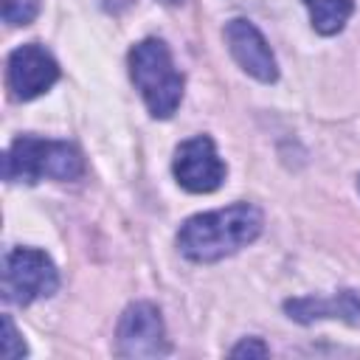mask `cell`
Here are the masks:
<instances>
[{
	"label": "cell",
	"mask_w": 360,
	"mask_h": 360,
	"mask_svg": "<svg viewBox=\"0 0 360 360\" xmlns=\"http://www.w3.org/2000/svg\"><path fill=\"white\" fill-rule=\"evenodd\" d=\"M169 352L163 318L155 304H129L118 321V354L121 357H160Z\"/></svg>",
	"instance_id": "obj_5"
},
{
	"label": "cell",
	"mask_w": 360,
	"mask_h": 360,
	"mask_svg": "<svg viewBox=\"0 0 360 360\" xmlns=\"http://www.w3.org/2000/svg\"><path fill=\"white\" fill-rule=\"evenodd\" d=\"M84 174V160L76 146L65 141H45L34 135H20L3 155V177L8 183H37V180H76Z\"/></svg>",
	"instance_id": "obj_2"
},
{
	"label": "cell",
	"mask_w": 360,
	"mask_h": 360,
	"mask_svg": "<svg viewBox=\"0 0 360 360\" xmlns=\"http://www.w3.org/2000/svg\"><path fill=\"white\" fill-rule=\"evenodd\" d=\"M174 177L186 191H194V194H208L222 186L225 163L219 160L214 141L208 135H194L177 146Z\"/></svg>",
	"instance_id": "obj_6"
},
{
	"label": "cell",
	"mask_w": 360,
	"mask_h": 360,
	"mask_svg": "<svg viewBox=\"0 0 360 360\" xmlns=\"http://www.w3.org/2000/svg\"><path fill=\"white\" fill-rule=\"evenodd\" d=\"M56 79H59V65L45 48L31 42V45H20L17 51H11L6 82L17 101L42 96Z\"/></svg>",
	"instance_id": "obj_7"
},
{
	"label": "cell",
	"mask_w": 360,
	"mask_h": 360,
	"mask_svg": "<svg viewBox=\"0 0 360 360\" xmlns=\"http://www.w3.org/2000/svg\"><path fill=\"white\" fill-rule=\"evenodd\" d=\"M290 318L309 323L315 318H340L346 323H360V298L352 290H343L329 298H295L284 304Z\"/></svg>",
	"instance_id": "obj_9"
},
{
	"label": "cell",
	"mask_w": 360,
	"mask_h": 360,
	"mask_svg": "<svg viewBox=\"0 0 360 360\" xmlns=\"http://www.w3.org/2000/svg\"><path fill=\"white\" fill-rule=\"evenodd\" d=\"M160 3H166V6H180L183 0H160Z\"/></svg>",
	"instance_id": "obj_14"
},
{
	"label": "cell",
	"mask_w": 360,
	"mask_h": 360,
	"mask_svg": "<svg viewBox=\"0 0 360 360\" xmlns=\"http://www.w3.org/2000/svg\"><path fill=\"white\" fill-rule=\"evenodd\" d=\"M231 354H233V357H264V354H267V346H264L259 338H248V340H242L239 346H233Z\"/></svg>",
	"instance_id": "obj_13"
},
{
	"label": "cell",
	"mask_w": 360,
	"mask_h": 360,
	"mask_svg": "<svg viewBox=\"0 0 360 360\" xmlns=\"http://www.w3.org/2000/svg\"><path fill=\"white\" fill-rule=\"evenodd\" d=\"M262 233V211L250 202H233L219 211L197 214L177 231V248L191 262H219Z\"/></svg>",
	"instance_id": "obj_1"
},
{
	"label": "cell",
	"mask_w": 360,
	"mask_h": 360,
	"mask_svg": "<svg viewBox=\"0 0 360 360\" xmlns=\"http://www.w3.org/2000/svg\"><path fill=\"white\" fill-rule=\"evenodd\" d=\"M225 42H228L233 59L242 65V70H248L259 82H276V76H278L276 56H273L267 39L262 37V31L253 22L231 20L225 25Z\"/></svg>",
	"instance_id": "obj_8"
},
{
	"label": "cell",
	"mask_w": 360,
	"mask_h": 360,
	"mask_svg": "<svg viewBox=\"0 0 360 360\" xmlns=\"http://www.w3.org/2000/svg\"><path fill=\"white\" fill-rule=\"evenodd\" d=\"M304 6L309 8V17H312V25L318 34H338L346 20L352 17L354 11V3L352 0H304Z\"/></svg>",
	"instance_id": "obj_10"
},
{
	"label": "cell",
	"mask_w": 360,
	"mask_h": 360,
	"mask_svg": "<svg viewBox=\"0 0 360 360\" xmlns=\"http://www.w3.org/2000/svg\"><path fill=\"white\" fill-rule=\"evenodd\" d=\"M39 14V0H3V20L8 25H28Z\"/></svg>",
	"instance_id": "obj_11"
},
{
	"label": "cell",
	"mask_w": 360,
	"mask_h": 360,
	"mask_svg": "<svg viewBox=\"0 0 360 360\" xmlns=\"http://www.w3.org/2000/svg\"><path fill=\"white\" fill-rule=\"evenodd\" d=\"M22 354H25V343L17 335L14 321L8 315H3V357L6 360H14V357H22Z\"/></svg>",
	"instance_id": "obj_12"
},
{
	"label": "cell",
	"mask_w": 360,
	"mask_h": 360,
	"mask_svg": "<svg viewBox=\"0 0 360 360\" xmlns=\"http://www.w3.org/2000/svg\"><path fill=\"white\" fill-rule=\"evenodd\" d=\"M129 76L155 118H169L183 98V73L160 39H143L129 51Z\"/></svg>",
	"instance_id": "obj_3"
},
{
	"label": "cell",
	"mask_w": 360,
	"mask_h": 360,
	"mask_svg": "<svg viewBox=\"0 0 360 360\" xmlns=\"http://www.w3.org/2000/svg\"><path fill=\"white\" fill-rule=\"evenodd\" d=\"M59 273L53 262L37 248H14L3 259V298L8 304H31L56 292Z\"/></svg>",
	"instance_id": "obj_4"
}]
</instances>
